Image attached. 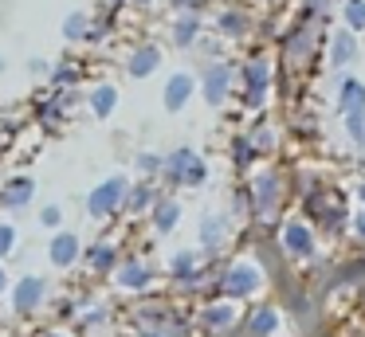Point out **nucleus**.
I'll list each match as a JSON object with an SVG mask.
<instances>
[{"mask_svg":"<svg viewBox=\"0 0 365 337\" xmlns=\"http://www.w3.org/2000/svg\"><path fill=\"white\" fill-rule=\"evenodd\" d=\"M283 243H287V251H291V255H299V259L314 255V235H310L302 224H287Z\"/></svg>","mask_w":365,"mask_h":337,"instance_id":"1a4fd4ad","label":"nucleus"},{"mask_svg":"<svg viewBox=\"0 0 365 337\" xmlns=\"http://www.w3.org/2000/svg\"><path fill=\"white\" fill-rule=\"evenodd\" d=\"M56 83H75V67H56Z\"/></svg>","mask_w":365,"mask_h":337,"instance_id":"2f4dec72","label":"nucleus"},{"mask_svg":"<svg viewBox=\"0 0 365 337\" xmlns=\"http://www.w3.org/2000/svg\"><path fill=\"white\" fill-rule=\"evenodd\" d=\"M346 28H365V0H346Z\"/></svg>","mask_w":365,"mask_h":337,"instance_id":"b1692460","label":"nucleus"},{"mask_svg":"<svg viewBox=\"0 0 365 337\" xmlns=\"http://www.w3.org/2000/svg\"><path fill=\"white\" fill-rule=\"evenodd\" d=\"M40 302H43V279H36V274L20 279L16 290H12V306H16V313H32Z\"/></svg>","mask_w":365,"mask_h":337,"instance_id":"20e7f679","label":"nucleus"},{"mask_svg":"<svg viewBox=\"0 0 365 337\" xmlns=\"http://www.w3.org/2000/svg\"><path fill=\"white\" fill-rule=\"evenodd\" d=\"M338 106H341V114H361L365 110V86L357 83V78H346V83H341Z\"/></svg>","mask_w":365,"mask_h":337,"instance_id":"9d476101","label":"nucleus"},{"mask_svg":"<svg viewBox=\"0 0 365 337\" xmlns=\"http://www.w3.org/2000/svg\"><path fill=\"white\" fill-rule=\"evenodd\" d=\"M224 239H228V219L216 216V212L200 219V243H205L208 251H220V243H224Z\"/></svg>","mask_w":365,"mask_h":337,"instance_id":"6e6552de","label":"nucleus"},{"mask_svg":"<svg viewBox=\"0 0 365 337\" xmlns=\"http://www.w3.org/2000/svg\"><path fill=\"white\" fill-rule=\"evenodd\" d=\"M259 286V271H255L252 263H236L228 274L220 279V290L228 298H244V294H252V290Z\"/></svg>","mask_w":365,"mask_h":337,"instance_id":"7ed1b4c3","label":"nucleus"},{"mask_svg":"<svg viewBox=\"0 0 365 337\" xmlns=\"http://www.w3.org/2000/svg\"><path fill=\"white\" fill-rule=\"evenodd\" d=\"M200 321H205V329H232V321H236V310L232 306H208L205 313H200Z\"/></svg>","mask_w":365,"mask_h":337,"instance_id":"dca6fc26","label":"nucleus"},{"mask_svg":"<svg viewBox=\"0 0 365 337\" xmlns=\"http://www.w3.org/2000/svg\"><path fill=\"white\" fill-rule=\"evenodd\" d=\"M334 63H338V67H346V63H354V55H357V43H354V36H349V31H338V36H334Z\"/></svg>","mask_w":365,"mask_h":337,"instance_id":"6ab92c4d","label":"nucleus"},{"mask_svg":"<svg viewBox=\"0 0 365 337\" xmlns=\"http://www.w3.org/2000/svg\"><path fill=\"white\" fill-rule=\"evenodd\" d=\"M275 329H279V313L271 310V306H263V310L252 313V333L255 337H271Z\"/></svg>","mask_w":365,"mask_h":337,"instance_id":"a211bd4d","label":"nucleus"},{"mask_svg":"<svg viewBox=\"0 0 365 337\" xmlns=\"http://www.w3.org/2000/svg\"><path fill=\"white\" fill-rule=\"evenodd\" d=\"M12 243H16V232H12L9 224H0V259H4V255L12 251Z\"/></svg>","mask_w":365,"mask_h":337,"instance_id":"c85d7f7f","label":"nucleus"},{"mask_svg":"<svg viewBox=\"0 0 365 337\" xmlns=\"http://www.w3.org/2000/svg\"><path fill=\"white\" fill-rule=\"evenodd\" d=\"M216 24H220L224 36H240V31L247 28V16L244 12H220V20H216Z\"/></svg>","mask_w":365,"mask_h":337,"instance_id":"5701e85b","label":"nucleus"},{"mask_svg":"<svg viewBox=\"0 0 365 337\" xmlns=\"http://www.w3.org/2000/svg\"><path fill=\"white\" fill-rule=\"evenodd\" d=\"M173 279H197V255L192 251H181V255L173 259Z\"/></svg>","mask_w":365,"mask_h":337,"instance_id":"4be33fe9","label":"nucleus"},{"mask_svg":"<svg viewBox=\"0 0 365 337\" xmlns=\"http://www.w3.org/2000/svg\"><path fill=\"white\" fill-rule=\"evenodd\" d=\"M150 204H153V188H134V192H130V208L134 212L150 208Z\"/></svg>","mask_w":365,"mask_h":337,"instance_id":"cd10ccee","label":"nucleus"},{"mask_svg":"<svg viewBox=\"0 0 365 337\" xmlns=\"http://www.w3.org/2000/svg\"><path fill=\"white\" fill-rule=\"evenodd\" d=\"M177 219H181V204L177 200H161L158 208H153V227H158V232H173Z\"/></svg>","mask_w":365,"mask_h":337,"instance_id":"f3484780","label":"nucleus"},{"mask_svg":"<svg viewBox=\"0 0 365 337\" xmlns=\"http://www.w3.org/2000/svg\"><path fill=\"white\" fill-rule=\"evenodd\" d=\"M346 130H349V138H354L357 145H365V110L361 114H346Z\"/></svg>","mask_w":365,"mask_h":337,"instance_id":"bb28decb","label":"nucleus"},{"mask_svg":"<svg viewBox=\"0 0 365 337\" xmlns=\"http://www.w3.org/2000/svg\"><path fill=\"white\" fill-rule=\"evenodd\" d=\"M354 227H357V235H361V239H365V212H361V216L354 219Z\"/></svg>","mask_w":365,"mask_h":337,"instance_id":"f704fd0d","label":"nucleus"},{"mask_svg":"<svg viewBox=\"0 0 365 337\" xmlns=\"http://www.w3.org/2000/svg\"><path fill=\"white\" fill-rule=\"evenodd\" d=\"M228 78H232L228 67H208V75H205V98L212 102V106H220V98L228 94Z\"/></svg>","mask_w":365,"mask_h":337,"instance_id":"f8f14e48","label":"nucleus"},{"mask_svg":"<svg viewBox=\"0 0 365 337\" xmlns=\"http://www.w3.org/2000/svg\"><path fill=\"white\" fill-rule=\"evenodd\" d=\"M87 263L95 266V271H110L114 266V247L110 243H95V247L87 251Z\"/></svg>","mask_w":365,"mask_h":337,"instance_id":"412c9836","label":"nucleus"},{"mask_svg":"<svg viewBox=\"0 0 365 337\" xmlns=\"http://www.w3.org/2000/svg\"><path fill=\"white\" fill-rule=\"evenodd\" d=\"M247 157H252V145H247V141H236V161L244 165Z\"/></svg>","mask_w":365,"mask_h":337,"instance_id":"473e14b6","label":"nucleus"},{"mask_svg":"<svg viewBox=\"0 0 365 337\" xmlns=\"http://www.w3.org/2000/svg\"><path fill=\"white\" fill-rule=\"evenodd\" d=\"M40 224H43V227H56V224H59V208H56V204L40 212Z\"/></svg>","mask_w":365,"mask_h":337,"instance_id":"7c9ffc66","label":"nucleus"},{"mask_svg":"<svg viewBox=\"0 0 365 337\" xmlns=\"http://www.w3.org/2000/svg\"><path fill=\"white\" fill-rule=\"evenodd\" d=\"M142 337H165V333H161V329H150V333H142Z\"/></svg>","mask_w":365,"mask_h":337,"instance_id":"e433bc0d","label":"nucleus"},{"mask_svg":"<svg viewBox=\"0 0 365 337\" xmlns=\"http://www.w3.org/2000/svg\"><path fill=\"white\" fill-rule=\"evenodd\" d=\"M263 90H267V63L255 59V63H247V102H252V106H259Z\"/></svg>","mask_w":365,"mask_h":337,"instance_id":"ddd939ff","label":"nucleus"},{"mask_svg":"<svg viewBox=\"0 0 365 337\" xmlns=\"http://www.w3.org/2000/svg\"><path fill=\"white\" fill-rule=\"evenodd\" d=\"M150 279H153V271L145 263H126L118 271V286H126V290H142V286H150Z\"/></svg>","mask_w":365,"mask_h":337,"instance_id":"2eb2a0df","label":"nucleus"},{"mask_svg":"<svg viewBox=\"0 0 365 337\" xmlns=\"http://www.w3.org/2000/svg\"><path fill=\"white\" fill-rule=\"evenodd\" d=\"M48 255H51V263H56V266H71L75 259H79V239H75L71 232H59L56 239H51Z\"/></svg>","mask_w":365,"mask_h":337,"instance_id":"423d86ee","label":"nucleus"},{"mask_svg":"<svg viewBox=\"0 0 365 337\" xmlns=\"http://www.w3.org/2000/svg\"><path fill=\"white\" fill-rule=\"evenodd\" d=\"M192 90H197V83H192V75H173L165 86V110H181L185 102L192 98Z\"/></svg>","mask_w":365,"mask_h":337,"instance_id":"0eeeda50","label":"nucleus"},{"mask_svg":"<svg viewBox=\"0 0 365 337\" xmlns=\"http://www.w3.org/2000/svg\"><path fill=\"white\" fill-rule=\"evenodd\" d=\"M158 63H161V51H158V47H138V51L130 55L126 71H130L134 78H145L150 71H158Z\"/></svg>","mask_w":365,"mask_h":337,"instance_id":"9b49d317","label":"nucleus"},{"mask_svg":"<svg viewBox=\"0 0 365 337\" xmlns=\"http://www.w3.org/2000/svg\"><path fill=\"white\" fill-rule=\"evenodd\" d=\"M114 102H118V90L114 86H98L95 94H91V110H95L98 118H106L114 110Z\"/></svg>","mask_w":365,"mask_h":337,"instance_id":"aec40b11","label":"nucleus"},{"mask_svg":"<svg viewBox=\"0 0 365 337\" xmlns=\"http://www.w3.org/2000/svg\"><path fill=\"white\" fill-rule=\"evenodd\" d=\"M126 192H130V185H126V177H110V180H103V185L91 192V200H87V212L91 216H106V212H114L122 200H126Z\"/></svg>","mask_w":365,"mask_h":337,"instance_id":"f03ea898","label":"nucleus"},{"mask_svg":"<svg viewBox=\"0 0 365 337\" xmlns=\"http://www.w3.org/2000/svg\"><path fill=\"white\" fill-rule=\"evenodd\" d=\"M197 28H200V24H197V20H192V16H185V20H181V24H177V31H173V39H177V43H181V47H189V43H192V39H197Z\"/></svg>","mask_w":365,"mask_h":337,"instance_id":"393cba45","label":"nucleus"},{"mask_svg":"<svg viewBox=\"0 0 365 337\" xmlns=\"http://www.w3.org/2000/svg\"><path fill=\"white\" fill-rule=\"evenodd\" d=\"M361 200H365V185H361Z\"/></svg>","mask_w":365,"mask_h":337,"instance_id":"4c0bfd02","label":"nucleus"},{"mask_svg":"<svg viewBox=\"0 0 365 337\" xmlns=\"http://www.w3.org/2000/svg\"><path fill=\"white\" fill-rule=\"evenodd\" d=\"M9 286V274H4V266H0V290Z\"/></svg>","mask_w":365,"mask_h":337,"instance_id":"c9c22d12","label":"nucleus"},{"mask_svg":"<svg viewBox=\"0 0 365 337\" xmlns=\"http://www.w3.org/2000/svg\"><path fill=\"white\" fill-rule=\"evenodd\" d=\"M63 36H67V39H83V36H87V16H83V12H71V16H67Z\"/></svg>","mask_w":365,"mask_h":337,"instance_id":"a878e982","label":"nucleus"},{"mask_svg":"<svg viewBox=\"0 0 365 337\" xmlns=\"http://www.w3.org/2000/svg\"><path fill=\"white\" fill-rule=\"evenodd\" d=\"M138 4H145V0H138Z\"/></svg>","mask_w":365,"mask_h":337,"instance_id":"58836bf2","label":"nucleus"},{"mask_svg":"<svg viewBox=\"0 0 365 337\" xmlns=\"http://www.w3.org/2000/svg\"><path fill=\"white\" fill-rule=\"evenodd\" d=\"M138 169H142V172H153V169H161V157H153V153H142V157H138Z\"/></svg>","mask_w":365,"mask_h":337,"instance_id":"c756f323","label":"nucleus"},{"mask_svg":"<svg viewBox=\"0 0 365 337\" xmlns=\"http://www.w3.org/2000/svg\"><path fill=\"white\" fill-rule=\"evenodd\" d=\"M255 208L259 212H271L279 204V177H271V172H263L259 180H255Z\"/></svg>","mask_w":365,"mask_h":337,"instance_id":"4468645a","label":"nucleus"},{"mask_svg":"<svg viewBox=\"0 0 365 337\" xmlns=\"http://www.w3.org/2000/svg\"><path fill=\"white\" fill-rule=\"evenodd\" d=\"M307 8L310 12H326V0H307Z\"/></svg>","mask_w":365,"mask_h":337,"instance_id":"72a5a7b5","label":"nucleus"},{"mask_svg":"<svg viewBox=\"0 0 365 337\" xmlns=\"http://www.w3.org/2000/svg\"><path fill=\"white\" fill-rule=\"evenodd\" d=\"M32 196H36L32 177H12L9 185H0V204H4V208H24Z\"/></svg>","mask_w":365,"mask_h":337,"instance_id":"39448f33","label":"nucleus"},{"mask_svg":"<svg viewBox=\"0 0 365 337\" xmlns=\"http://www.w3.org/2000/svg\"><path fill=\"white\" fill-rule=\"evenodd\" d=\"M165 172L177 180V185H205V177H208L205 161H200L192 149H177V153L165 161Z\"/></svg>","mask_w":365,"mask_h":337,"instance_id":"f257e3e1","label":"nucleus"}]
</instances>
